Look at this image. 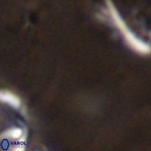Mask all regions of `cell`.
Listing matches in <instances>:
<instances>
[{
	"label": "cell",
	"instance_id": "1",
	"mask_svg": "<svg viewBox=\"0 0 151 151\" xmlns=\"http://www.w3.org/2000/svg\"><path fill=\"white\" fill-rule=\"evenodd\" d=\"M106 4L112 23L118 28L119 32L124 38L128 46L133 51L140 55L151 54V45L141 40L139 37H138L129 29L128 24L125 23L123 18L122 17L121 14L119 13L118 9L115 7L114 4L111 0H106Z\"/></svg>",
	"mask_w": 151,
	"mask_h": 151
},
{
	"label": "cell",
	"instance_id": "2",
	"mask_svg": "<svg viewBox=\"0 0 151 151\" xmlns=\"http://www.w3.org/2000/svg\"><path fill=\"white\" fill-rule=\"evenodd\" d=\"M0 100H1V103L10 106L13 109H19L22 105V102L19 96L9 90H2L0 92Z\"/></svg>",
	"mask_w": 151,
	"mask_h": 151
},
{
	"label": "cell",
	"instance_id": "3",
	"mask_svg": "<svg viewBox=\"0 0 151 151\" xmlns=\"http://www.w3.org/2000/svg\"><path fill=\"white\" fill-rule=\"evenodd\" d=\"M2 138L13 139V140H19L20 142H24L26 140V133H24V130L21 127H11L6 129L1 134Z\"/></svg>",
	"mask_w": 151,
	"mask_h": 151
},
{
	"label": "cell",
	"instance_id": "4",
	"mask_svg": "<svg viewBox=\"0 0 151 151\" xmlns=\"http://www.w3.org/2000/svg\"><path fill=\"white\" fill-rule=\"evenodd\" d=\"M10 150H15V151H24L25 150V146L24 145V142H20L19 144H16L15 146L10 147Z\"/></svg>",
	"mask_w": 151,
	"mask_h": 151
}]
</instances>
